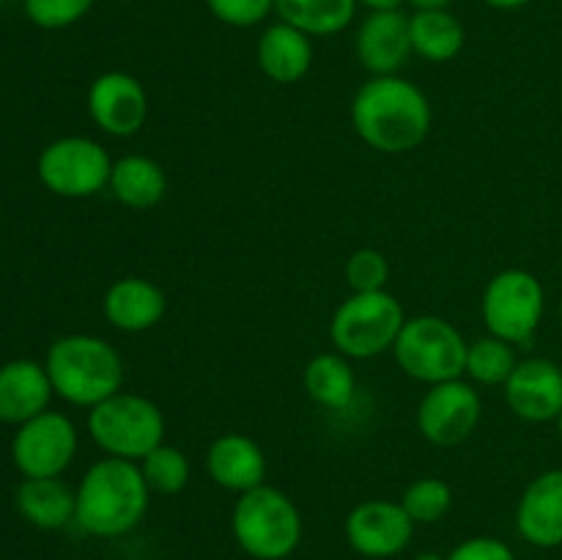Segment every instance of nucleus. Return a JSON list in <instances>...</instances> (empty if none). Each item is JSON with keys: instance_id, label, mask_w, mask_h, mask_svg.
I'll use <instances>...</instances> for the list:
<instances>
[{"instance_id": "1", "label": "nucleus", "mask_w": 562, "mask_h": 560, "mask_svg": "<svg viewBox=\"0 0 562 560\" xmlns=\"http://www.w3.org/2000/svg\"><path fill=\"white\" fill-rule=\"evenodd\" d=\"M434 124L426 93L401 75L371 77L351 102V126L366 146L382 154H409Z\"/></svg>"}, {"instance_id": "2", "label": "nucleus", "mask_w": 562, "mask_h": 560, "mask_svg": "<svg viewBox=\"0 0 562 560\" xmlns=\"http://www.w3.org/2000/svg\"><path fill=\"white\" fill-rule=\"evenodd\" d=\"M75 494V522L80 530L97 538H119L135 530L151 500L140 464L113 456H104L88 467Z\"/></svg>"}, {"instance_id": "3", "label": "nucleus", "mask_w": 562, "mask_h": 560, "mask_svg": "<svg viewBox=\"0 0 562 560\" xmlns=\"http://www.w3.org/2000/svg\"><path fill=\"white\" fill-rule=\"evenodd\" d=\"M44 368L55 395L88 410L124 388V357L99 335H64L49 346Z\"/></svg>"}, {"instance_id": "4", "label": "nucleus", "mask_w": 562, "mask_h": 560, "mask_svg": "<svg viewBox=\"0 0 562 560\" xmlns=\"http://www.w3.org/2000/svg\"><path fill=\"white\" fill-rule=\"evenodd\" d=\"M302 514L294 500L278 486L250 489L239 494L231 511L236 544L256 560H285L302 544Z\"/></svg>"}, {"instance_id": "5", "label": "nucleus", "mask_w": 562, "mask_h": 560, "mask_svg": "<svg viewBox=\"0 0 562 560\" xmlns=\"http://www.w3.org/2000/svg\"><path fill=\"white\" fill-rule=\"evenodd\" d=\"M88 434L113 459L140 461L165 443V415L151 399L119 390L88 412Z\"/></svg>"}, {"instance_id": "6", "label": "nucleus", "mask_w": 562, "mask_h": 560, "mask_svg": "<svg viewBox=\"0 0 562 560\" xmlns=\"http://www.w3.org/2000/svg\"><path fill=\"white\" fill-rule=\"evenodd\" d=\"M404 324V307L390 291H351V296L335 307L329 338L335 351L349 360H371L393 349Z\"/></svg>"}, {"instance_id": "7", "label": "nucleus", "mask_w": 562, "mask_h": 560, "mask_svg": "<svg viewBox=\"0 0 562 560\" xmlns=\"http://www.w3.org/2000/svg\"><path fill=\"white\" fill-rule=\"evenodd\" d=\"M467 349H470V344L456 324L426 313V316L406 318L404 329L393 346V355L406 377L431 388V384L464 377Z\"/></svg>"}, {"instance_id": "8", "label": "nucleus", "mask_w": 562, "mask_h": 560, "mask_svg": "<svg viewBox=\"0 0 562 560\" xmlns=\"http://www.w3.org/2000/svg\"><path fill=\"white\" fill-rule=\"evenodd\" d=\"M547 291L527 269H503L486 283L481 296V316L488 335L527 346L541 327Z\"/></svg>"}, {"instance_id": "9", "label": "nucleus", "mask_w": 562, "mask_h": 560, "mask_svg": "<svg viewBox=\"0 0 562 560\" xmlns=\"http://www.w3.org/2000/svg\"><path fill=\"white\" fill-rule=\"evenodd\" d=\"M36 170L53 195L91 198L110 184L113 159L93 137L66 135L42 148Z\"/></svg>"}, {"instance_id": "10", "label": "nucleus", "mask_w": 562, "mask_h": 560, "mask_svg": "<svg viewBox=\"0 0 562 560\" xmlns=\"http://www.w3.org/2000/svg\"><path fill=\"white\" fill-rule=\"evenodd\" d=\"M77 428L64 412H42L16 426L11 459L25 478H60L77 456Z\"/></svg>"}, {"instance_id": "11", "label": "nucleus", "mask_w": 562, "mask_h": 560, "mask_svg": "<svg viewBox=\"0 0 562 560\" xmlns=\"http://www.w3.org/2000/svg\"><path fill=\"white\" fill-rule=\"evenodd\" d=\"M483 417V401L475 384L464 379L431 384L417 406V428L423 439L437 448H453L477 432Z\"/></svg>"}, {"instance_id": "12", "label": "nucleus", "mask_w": 562, "mask_h": 560, "mask_svg": "<svg viewBox=\"0 0 562 560\" xmlns=\"http://www.w3.org/2000/svg\"><path fill=\"white\" fill-rule=\"evenodd\" d=\"M412 536L415 522L393 500H366L346 516V541L362 558H395L409 547Z\"/></svg>"}, {"instance_id": "13", "label": "nucleus", "mask_w": 562, "mask_h": 560, "mask_svg": "<svg viewBox=\"0 0 562 560\" xmlns=\"http://www.w3.org/2000/svg\"><path fill=\"white\" fill-rule=\"evenodd\" d=\"M88 115L113 137H132L146 126L148 93L130 71H104L88 88Z\"/></svg>"}, {"instance_id": "14", "label": "nucleus", "mask_w": 562, "mask_h": 560, "mask_svg": "<svg viewBox=\"0 0 562 560\" xmlns=\"http://www.w3.org/2000/svg\"><path fill=\"white\" fill-rule=\"evenodd\" d=\"M503 388L516 417L527 423L558 421L562 412V368L558 362L543 357L519 360Z\"/></svg>"}, {"instance_id": "15", "label": "nucleus", "mask_w": 562, "mask_h": 560, "mask_svg": "<svg viewBox=\"0 0 562 560\" xmlns=\"http://www.w3.org/2000/svg\"><path fill=\"white\" fill-rule=\"evenodd\" d=\"M357 60L371 77L398 75L412 55L409 16L404 11H371L355 36Z\"/></svg>"}, {"instance_id": "16", "label": "nucleus", "mask_w": 562, "mask_h": 560, "mask_svg": "<svg viewBox=\"0 0 562 560\" xmlns=\"http://www.w3.org/2000/svg\"><path fill=\"white\" fill-rule=\"evenodd\" d=\"M516 530L527 544L552 549L562 544V470L532 478L516 508Z\"/></svg>"}, {"instance_id": "17", "label": "nucleus", "mask_w": 562, "mask_h": 560, "mask_svg": "<svg viewBox=\"0 0 562 560\" xmlns=\"http://www.w3.org/2000/svg\"><path fill=\"white\" fill-rule=\"evenodd\" d=\"M206 472L217 486L245 494L267 478V456L247 434H220L206 450Z\"/></svg>"}, {"instance_id": "18", "label": "nucleus", "mask_w": 562, "mask_h": 560, "mask_svg": "<svg viewBox=\"0 0 562 560\" xmlns=\"http://www.w3.org/2000/svg\"><path fill=\"white\" fill-rule=\"evenodd\" d=\"M102 311L115 329L137 335L162 322L168 311V296L151 280L130 275V278H119L104 291Z\"/></svg>"}, {"instance_id": "19", "label": "nucleus", "mask_w": 562, "mask_h": 560, "mask_svg": "<svg viewBox=\"0 0 562 560\" xmlns=\"http://www.w3.org/2000/svg\"><path fill=\"white\" fill-rule=\"evenodd\" d=\"M47 368L36 360H9L0 366V423L22 426L47 412L53 399Z\"/></svg>"}, {"instance_id": "20", "label": "nucleus", "mask_w": 562, "mask_h": 560, "mask_svg": "<svg viewBox=\"0 0 562 560\" xmlns=\"http://www.w3.org/2000/svg\"><path fill=\"white\" fill-rule=\"evenodd\" d=\"M258 69L278 86L300 82L313 66L311 36L296 31L289 22H274L261 33L256 47Z\"/></svg>"}, {"instance_id": "21", "label": "nucleus", "mask_w": 562, "mask_h": 560, "mask_svg": "<svg viewBox=\"0 0 562 560\" xmlns=\"http://www.w3.org/2000/svg\"><path fill=\"white\" fill-rule=\"evenodd\" d=\"M77 494L60 478H25L16 489V511L42 530H60L75 522Z\"/></svg>"}, {"instance_id": "22", "label": "nucleus", "mask_w": 562, "mask_h": 560, "mask_svg": "<svg viewBox=\"0 0 562 560\" xmlns=\"http://www.w3.org/2000/svg\"><path fill=\"white\" fill-rule=\"evenodd\" d=\"M108 187L126 209H151L168 192V173L146 154H126L113 163Z\"/></svg>"}, {"instance_id": "23", "label": "nucleus", "mask_w": 562, "mask_h": 560, "mask_svg": "<svg viewBox=\"0 0 562 560\" xmlns=\"http://www.w3.org/2000/svg\"><path fill=\"white\" fill-rule=\"evenodd\" d=\"M302 384L305 393L324 410H346L357 393L355 368L340 351H322L313 357L302 373Z\"/></svg>"}, {"instance_id": "24", "label": "nucleus", "mask_w": 562, "mask_h": 560, "mask_svg": "<svg viewBox=\"0 0 562 560\" xmlns=\"http://www.w3.org/2000/svg\"><path fill=\"white\" fill-rule=\"evenodd\" d=\"M412 53L428 64H448L464 49V25L448 11H415L409 16Z\"/></svg>"}, {"instance_id": "25", "label": "nucleus", "mask_w": 562, "mask_h": 560, "mask_svg": "<svg viewBox=\"0 0 562 560\" xmlns=\"http://www.w3.org/2000/svg\"><path fill=\"white\" fill-rule=\"evenodd\" d=\"M357 0H274L280 22H289L307 36H335L351 25Z\"/></svg>"}, {"instance_id": "26", "label": "nucleus", "mask_w": 562, "mask_h": 560, "mask_svg": "<svg viewBox=\"0 0 562 560\" xmlns=\"http://www.w3.org/2000/svg\"><path fill=\"white\" fill-rule=\"evenodd\" d=\"M519 366L516 360V351L508 340L486 338L475 340L467 349V368L464 373L470 377L472 384H483V388H497V384L508 382V377L514 373V368Z\"/></svg>"}, {"instance_id": "27", "label": "nucleus", "mask_w": 562, "mask_h": 560, "mask_svg": "<svg viewBox=\"0 0 562 560\" xmlns=\"http://www.w3.org/2000/svg\"><path fill=\"white\" fill-rule=\"evenodd\" d=\"M137 464H140V472L143 478H146L151 494H165V497L184 492L192 475L190 459H187L184 450L165 443L159 445V448H154L151 453H148L146 459L137 461Z\"/></svg>"}, {"instance_id": "28", "label": "nucleus", "mask_w": 562, "mask_h": 560, "mask_svg": "<svg viewBox=\"0 0 562 560\" xmlns=\"http://www.w3.org/2000/svg\"><path fill=\"white\" fill-rule=\"evenodd\" d=\"M401 505L415 525H434L453 508V489L442 478H417L406 486Z\"/></svg>"}, {"instance_id": "29", "label": "nucleus", "mask_w": 562, "mask_h": 560, "mask_svg": "<svg viewBox=\"0 0 562 560\" xmlns=\"http://www.w3.org/2000/svg\"><path fill=\"white\" fill-rule=\"evenodd\" d=\"M346 283L351 285L355 294H366V291H387L390 280V261L382 250L373 247H360L346 261Z\"/></svg>"}, {"instance_id": "30", "label": "nucleus", "mask_w": 562, "mask_h": 560, "mask_svg": "<svg viewBox=\"0 0 562 560\" xmlns=\"http://www.w3.org/2000/svg\"><path fill=\"white\" fill-rule=\"evenodd\" d=\"M91 5L93 0H25V14L44 31H60L80 22Z\"/></svg>"}, {"instance_id": "31", "label": "nucleus", "mask_w": 562, "mask_h": 560, "mask_svg": "<svg viewBox=\"0 0 562 560\" xmlns=\"http://www.w3.org/2000/svg\"><path fill=\"white\" fill-rule=\"evenodd\" d=\"M209 14L231 27H256L274 11V0H206Z\"/></svg>"}, {"instance_id": "32", "label": "nucleus", "mask_w": 562, "mask_h": 560, "mask_svg": "<svg viewBox=\"0 0 562 560\" xmlns=\"http://www.w3.org/2000/svg\"><path fill=\"white\" fill-rule=\"evenodd\" d=\"M448 560H516L514 549L505 541L492 536H475L461 541L453 552L448 555Z\"/></svg>"}, {"instance_id": "33", "label": "nucleus", "mask_w": 562, "mask_h": 560, "mask_svg": "<svg viewBox=\"0 0 562 560\" xmlns=\"http://www.w3.org/2000/svg\"><path fill=\"white\" fill-rule=\"evenodd\" d=\"M415 11H448L453 0H406Z\"/></svg>"}, {"instance_id": "34", "label": "nucleus", "mask_w": 562, "mask_h": 560, "mask_svg": "<svg viewBox=\"0 0 562 560\" xmlns=\"http://www.w3.org/2000/svg\"><path fill=\"white\" fill-rule=\"evenodd\" d=\"M360 5H366L368 11H398L406 0H357Z\"/></svg>"}, {"instance_id": "35", "label": "nucleus", "mask_w": 562, "mask_h": 560, "mask_svg": "<svg viewBox=\"0 0 562 560\" xmlns=\"http://www.w3.org/2000/svg\"><path fill=\"white\" fill-rule=\"evenodd\" d=\"M483 3L499 11H514V9H521V5H527L530 0H483Z\"/></svg>"}, {"instance_id": "36", "label": "nucleus", "mask_w": 562, "mask_h": 560, "mask_svg": "<svg viewBox=\"0 0 562 560\" xmlns=\"http://www.w3.org/2000/svg\"><path fill=\"white\" fill-rule=\"evenodd\" d=\"M412 560H448V558H442V555H437V552H420V555H415Z\"/></svg>"}, {"instance_id": "37", "label": "nucleus", "mask_w": 562, "mask_h": 560, "mask_svg": "<svg viewBox=\"0 0 562 560\" xmlns=\"http://www.w3.org/2000/svg\"><path fill=\"white\" fill-rule=\"evenodd\" d=\"M558 434H560V439H562V412L558 415Z\"/></svg>"}, {"instance_id": "38", "label": "nucleus", "mask_w": 562, "mask_h": 560, "mask_svg": "<svg viewBox=\"0 0 562 560\" xmlns=\"http://www.w3.org/2000/svg\"><path fill=\"white\" fill-rule=\"evenodd\" d=\"M560 324H562V300H560Z\"/></svg>"}, {"instance_id": "39", "label": "nucleus", "mask_w": 562, "mask_h": 560, "mask_svg": "<svg viewBox=\"0 0 562 560\" xmlns=\"http://www.w3.org/2000/svg\"><path fill=\"white\" fill-rule=\"evenodd\" d=\"M0 3H3V0H0Z\"/></svg>"}]
</instances>
